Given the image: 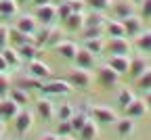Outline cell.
I'll return each instance as SVG.
<instances>
[{
  "label": "cell",
  "instance_id": "cell-1",
  "mask_svg": "<svg viewBox=\"0 0 151 140\" xmlns=\"http://www.w3.org/2000/svg\"><path fill=\"white\" fill-rule=\"evenodd\" d=\"M73 90V86L67 82V79H48V82H42L40 92L48 94V96H65Z\"/></svg>",
  "mask_w": 151,
  "mask_h": 140
},
{
  "label": "cell",
  "instance_id": "cell-2",
  "mask_svg": "<svg viewBox=\"0 0 151 140\" xmlns=\"http://www.w3.org/2000/svg\"><path fill=\"white\" fill-rule=\"evenodd\" d=\"M67 82H69L73 88H78V90H88V88H90V84H92L90 69H82V67H78V69L69 71Z\"/></svg>",
  "mask_w": 151,
  "mask_h": 140
},
{
  "label": "cell",
  "instance_id": "cell-3",
  "mask_svg": "<svg viewBox=\"0 0 151 140\" xmlns=\"http://www.w3.org/2000/svg\"><path fill=\"white\" fill-rule=\"evenodd\" d=\"M36 21H40L42 25H52L57 19H59V13H57V4L52 2H46V4H40V6H36Z\"/></svg>",
  "mask_w": 151,
  "mask_h": 140
},
{
  "label": "cell",
  "instance_id": "cell-4",
  "mask_svg": "<svg viewBox=\"0 0 151 140\" xmlns=\"http://www.w3.org/2000/svg\"><path fill=\"white\" fill-rule=\"evenodd\" d=\"M90 117H92L97 124H101V126H109V124H116V121H118L116 111L109 109V107H101V105L90 107Z\"/></svg>",
  "mask_w": 151,
  "mask_h": 140
},
{
  "label": "cell",
  "instance_id": "cell-5",
  "mask_svg": "<svg viewBox=\"0 0 151 140\" xmlns=\"http://www.w3.org/2000/svg\"><path fill=\"white\" fill-rule=\"evenodd\" d=\"M132 48L130 44V40L126 36H120V38H109L107 42H105V50L109 54H128Z\"/></svg>",
  "mask_w": 151,
  "mask_h": 140
},
{
  "label": "cell",
  "instance_id": "cell-6",
  "mask_svg": "<svg viewBox=\"0 0 151 140\" xmlns=\"http://www.w3.org/2000/svg\"><path fill=\"white\" fill-rule=\"evenodd\" d=\"M97 77H99V84H101L103 88H113V86H116V84L120 82V73H118L116 69H111L107 63L99 67Z\"/></svg>",
  "mask_w": 151,
  "mask_h": 140
},
{
  "label": "cell",
  "instance_id": "cell-7",
  "mask_svg": "<svg viewBox=\"0 0 151 140\" xmlns=\"http://www.w3.org/2000/svg\"><path fill=\"white\" fill-rule=\"evenodd\" d=\"M21 111V105L15 103L11 96L0 98V119L2 121H9V119H15V115Z\"/></svg>",
  "mask_w": 151,
  "mask_h": 140
},
{
  "label": "cell",
  "instance_id": "cell-8",
  "mask_svg": "<svg viewBox=\"0 0 151 140\" xmlns=\"http://www.w3.org/2000/svg\"><path fill=\"white\" fill-rule=\"evenodd\" d=\"M147 111H149V107H147V103H145V98H132V101L124 107V113H126V117H132V119H137V117H143V115H147Z\"/></svg>",
  "mask_w": 151,
  "mask_h": 140
},
{
  "label": "cell",
  "instance_id": "cell-9",
  "mask_svg": "<svg viewBox=\"0 0 151 140\" xmlns=\"http://www.w3.org/2000/svg\"><path fill=\"white\" fill-rule=\"evenodd\" d=\"M73 61H76V65L82 67V69H92L94 65H97V56H94V52H90L88 48L82 46V48H78Z\"/></svg>",
  "mask_w": 151,
  "mask_h": 140
},
{
  "label": "cell",
  "instance_id": "cell-10",
  "mask_svg": "<svg viewBox=\"0 0 151 140\" xmlns=\"http://www.w3.org/2000/svg\"><path fill=\"white\" fill-rule=\"evenodd\" d=\"M124 23V29H126V36H139L143 31V17L139 15H128L124 19H120Z\"/></svg>",
  "mask_w": 151,
  "mask_h": 140
},
{
  "label": "cell",
  "instance_id": "cell-11",
  "mask_svg": "<svg viewBox=\"0 0 151 140\" xmlns=\"http://www.w3.org/2000/svg\"><path fill=\"white\" fill-rule=\"evenodd\" d=\"M32 124H34V113H32V111L23 109V111H19V113L15 115V130H17L19 134H25V132L32 128Z\"/></svg>",
  "mask_w": 151,
  "mask_h": 140
},
{
  "label": "cell",
  "instance_id": "cell-12",
  "mask_svg": "<svg viewBox=\"0 0 151 140\" xmlns=\"http://www.w3.org/2000/svg\"><path fill=\"white\" fill-rule=\"evenodd\" d=\"M107 65L111 69H116L120 75L122 73H128V69H130V56L128 54H109Z\"/></svg>",
  "mask_w": 151,
  "mask_h": 140
},
{
  "label": "cell",
  "instance_id": "cell-13",
  "mask_svg": "<svg viewBox=\"0 0 151 140\" xmlns=\"http://www.w3.org/2000/svg\"><path fill=\"white\" fill-rule=\"evenodd\" d=\"M55 111L57 109H55L50 98H40V101L36 103V113H38V117H40L42 121H50L55 117Z\"/></svg>",
  "mask_w": 151,
  "mask_h": 140
},
{
  "label": "cell",
  "instance_id": "cell-14",
  "mask_svg": "<svg viewBox=\"0 0 151 140\" xmlns=\"http://www.w3.org/2000/svg\"><path fill=\"white\" fill-rule=\"evenodd\" d=\"M55 52L59 54L61 59H67V61H73L76 52H78V46H76L73 42H69V40H61V42L55 44Z\"/></svg>",
  "mask_w": 151,
  "mask_h": 140
},
{
  "label": "cell",
  "instance_id": "cell-15",
  "mask_svg": "<svg viewBox=\"0 0 151 140\" xmlns=\"http://www.w3.org/2000/svg\"><path fill=\"white\" fill-rule=\"evenodd\" d=\"M29 75H34V77H38V79H48L50 77V67L44 63V61H40V59H34V61H29Z\"/></svg>",
  "mask_w": 151,
  "mask_h": 140
},
{
  "label": "cell",
  "instance_id": "cell-16",
  "mask_svg": "<svg viewBox=\"0 0 151 140\" xmlns=\"http://www.w3.org/2000/svg\"><path fill=\"white\" fill-rule=\"evenodd\" d=\"M103 29H105V36H107V38H120V36H126L124 23L120 21V19H107L105 25H103ZM126 38H128V36H126Z\"/></svg>",
  "mask_w": 151,
  "mask_h": 140
},
{
  "label": "cell",
  "instance_id": "cell-17",
  "mask_svg": "<svg viewBox=\"0 0 151 140\" xmlns=\"http://www.w3.org/2000/svg\"><path fill=\"white\" fill-rule=\"evenodd\" d=\"M38 50H40V46H38L34 40L21 44V46H17V52H19V56H21V61H27V63L34 61V59H38Z\"/></svg>",
  "mask_w": 151,
  "mask_h": 140
},
{
  "label": "cell",
  "instance_id": "cell-18",
  "mask_svg": "<svg viewBox=\"0 0 151 140\" xmlns=\"http://www.w3.org/2000/svg\"><path fill=\"white\" fill-rule=\"evenodd\" d=\"M78 134H80V140H94L99 136V124L94 121L92 117H88L86 124L78 130Z\"/></svg>",
  "mask_w": 151,
  "mask_h": 140
},
{
  "label": "cell",
  "instance_id": "cell-19",
  "mask_svg": "<svg viewBox=\"0 0 151 140\" xmlns=\"http://www.w3.org/2000/svg\"><path fill=\"white\" fill-rule=\"evenodd\" d=\"M15 27H17V29H21V31H25V34H29V36H34L36 29H38L36 17H34V15H21V17L17 19Z\"/></svg>",
  "mask_w": 151,
  "mask_h": 140
},
{
  "label": "cell",
  "instance_id": "cell-20",
  "mask_svg": "<svg viewBox=\"0 0 151 140\" xmlns=\"http://www.w3.org/2000/svg\"><path fill=\"white\" fill-rule=\"evenodd\" d=\"M134 48L145 54H151V29H143L139 36H134Z\"/></svg>",
  "mask_w": 151,
  "mask_h": 140
},
{
  "label": "cell",
  "instance_id": "cell-21",
  "mask_svg": "<svg viewBox=\"0 0 151 140\" xmlns=\"http://www.w3.org/2000/svg\"><path fill=\"white\" fill-rule=\"evenodd\" d=\"M32 40H34V38H32L29 34L17 29V27H9V44H13L15 48L21 46V44H25V42H32Z\"/></svg>",
  "mask_w": 151,
  "mask_h": 140
},
{
  "label": "cell",
  "instance_id": "cell-22",
  "mask_svg": "<svg viewBox=\"0 0 151 140\" xmlns=\"http://www.w3.org/2000/svg\"><path fill=\"white\" fill-rule=\"evenodd\" d=\"M0 52H2L4 61L9 63V67H11V69H19V65H21V56H19V52H17V48H15V46H4Z\"/></svg>",
  "mask_w": 151,
  "mask_h": 140
},
{
  "label": "cell",
  "instance_id": "cell-23",
  "mask_svg": "<svg viewBox=\"0 0 151 140\" xmlns=\"http://www.w3.org/2000/svg\"><path fill=\"white\" fill-rule=\"evenodd\" d=\"M65 27L69 31H78L84 27V11H73L67 19H65Z\"/></svg>",
  "mask_w": 151,
  "mask_h": 140
},
{
  "label": "cell",
  "instance_id": "cell-24",
  "mask_svg": "<svg viewBox=\"0 0 151 140\" xmlns=\"http://www.w3.org/2000/svg\"><path fill=\"white\" fill-rule=\"evenodd\" d=\"M107 21V17L103 15V11H92L88 15H84V25L86 27H103Z\"/></svg>",
  "mask_w": 151,
  "mask_h": 140
},
{
  "label": "cell",
  "instance_id": "cell-25",
  "mask_svg": "<svg viewBox=\"0 0 151 140\" xmlns=\"http://www.w3.org/2000/svg\"><path fill=\"white\" fill-rule=\"evenodd\" d=\"M116 130H118V136L120 138H128L132 132H134V121H132V117L118 119V121H116Z\"/></svg>",
  "mask_w": 151,
  "mask_h": 140
},
{
  "label": "cell",
  "instance_id": "cell-26",
  "mask_svg": "<svg viewBox=\"0 0 151 140\" xmlns=\"http://www.w3.org/2000/svg\"><path fill=\"white\" fill-rule=\"evenodd\" d=\"M17 86L19 88H23V90H40V86H42V79H38V77H34V75H21L17 79Z\"/></svg>",
  "mask_w": 151,
  "mask_h": 140
},
{
  "label": "cell",
  "instance_id": "cell-27",
  "mask_svg": "<svg viewBox=\"0 0 151 140\" xmlns=\"http://www.w3.org/2000/svg\"><path fill=\"white\" fill-rule=\"evenodd\" d=\"M147 67H149V65H147V59H145V56H134V59H130V69H128V73L137 79Z\"/></svg>",
  "mask_w": 151,
  "mask_h": 140
},
{
  "label": "cell",
  "instance_id": "cell-28",
  "mask_svg": "<svg viewBox=\"0 0 151 140\" xmlns=\"http://www.w3.org/2000/svg\"><path fill=\"white\" fill-rule=\"evenodd\" d=\"M88 117H90V109H86V111H73V115L69 117V121H71V128H73L76 134H78V130L86 124Z\"/></svg>",
  "mask_w": 151,
  "mask_h": 140
},
{
  "label": "cell",
  "instance_id": "cell-29",
  "mask_svg": "<svg viewBox=\"0 0 151 140\" xmlns=\"http://www.w3.org/2000/svg\"><path fill=\"white\" fill-rule=\"evenodd\" d=\"M113 13H116V19H124L128 15H134V6H132L130 0L128 2H118L113 4Z\"/></svg>",
  "mask_w": 151,
  "mask_h": 140
},
{
  "label": "cell",
  "instance_id": "cell-30",
  "mask_svg": "<svg viewBox=\"0 0 151 140\" xmlns=\"http://www.w3.org/2000/svg\"><path fill=\"white\" fill-rule=\"evenodd\" d=\"M50 31H52V25H44L42 29H36V34H34V42L40 46V48H44L46 42H48V38H50Z\"/></svg>",
  "mask_w": 151,
  "mask_h": 140
},
{
  "label": "cell",
  "instance_id": "cell-31",
  "mask_svg": "<svg viewBox=\"0 0 151 140\" xmlns=\"http://www.w3.org/2000/svg\"><path fill=\"white\" fill-rule=\"evenodd\" d=\"M9 96L13 98L15 103H19V105H25V103H27V98H29L27 90H23V88H19V86H13V88L9 90Z\"/></svg>",
  "mask_w": 151,
  "mask_h": 140
},
{
  "label": "cell",
  "instance_id": "cell-32",
  "mask_svg": "<svg viewBox=\"0 0 151 140\" xmlns=\"http://www.w3.org/2000/svg\"><path fill=\"white\" fill-rule=\"evenodd\" d=\"M84 48H88L94 54H99L101 50H105V42H103L101 38H86L84 40Z\"/></svg>",
  "mask_w": 151,
  "mask_h": 140
},
{
  "label": "cell",
  "instance_id": "cell-33",
  "mask_svg": "<svg viewBox=\"0 0 151 140\" xmlns=\"http://www.w3.org/2000/svg\"><path fill=\"white\" fill-rule=\"evenodd\" d=\"M0 15L2 17H15L17 15V2L15 0H0Z\"/></svg>",
  "mask_w": 151,
  "mask_h": 140
},
{
  "label": "cell",
  "instance_id": "cell-34",
  "mask_svg": "<svg viewBox=\"0 0 151 140\" xmlns=\"http://www.w3.org/2000/svg\"><path fill=\"white\" fill-rule=\"evenodd\" d=\"M132 98H134V94H132V90L128 88V86H122L120 88V92H118V105L124 109L130 101H132Z\"/></svg>",
  "mask_w": 151,
  "mask_h": 140
},
{
  "label": "cell",
  "instance_id": "cell-35",
  "mask_svg": "<svg viewBox=\"0 0 151 140\" xmlns=\"http://www.w3.org/2000/svg\"><path fill=\"white\" fill-rule=\"evenodd\" d=\"M137 82H139V88H141V90H145V92L151 90V69H149V67L137 77Z\"/></svg>",
  "mask_w": 151,
  "mask_h": 140
},
{
  "label": "cell",
  "instance_id": "cell-36",
  "mask_svg": "<svg viewBox=\"0 0 151 140\" xmlns=\"http://www.w3.org/2000/svg\"><path fill=\"white\" fill-rule=\"evenodd\" d=\"M71 115H73V107H71V105H67V103H63L59 109L55 111V117L59 119V121H61V119H69Z\"/></svg>",
  "mask_w": 151,
  "mask_h": 140
},
{
  "label": "cell",
  "instance_id": "cell-37",
  "mask_svg": "<svg viewBox=\"0 0 151 140\" xmlns=\"http://www.w3.org/2000/svg\"><path fill=\"white\" fill-rule=\"evenodd\" d=\"M86 4L92 9V11H107L111 9V0H86Z\"/></svg>",
  "mask_w": 151,
  "mask_h": 140
},
{
  "label": "cell",
  "instance_id": "cell-38",
  "mask_svg": "<svg viewBox=\"0 0 151 140\" xmlns=\"http://www.w3.org/2000/svg\"><path fill=\"white\" fill-rule=\"evenodd\" d=\"M57 13H59V19H61V21H65V19L73 13V11H71V4H69V0H65V2H61V4H57Z\"/></svg>",
  "mask_w": 151,
  "mask_h": 140
},
{
  "label": "cell",
  "instance_id": "cell-39",
  "mask_svg": "<svg viewBox=\"0 0 151 140\" xmlns=\"http://www.w3.org/2000/svg\"><path fill=\"white\" fill-rule=\"evenodd\" d=\"M57 134H59V136H69V134H73V128H71V121H69V119H61V121H59V126H57Z\"/></svg>",
  "mask_w": 151,
  "mask_h": 140
},
{
  "label": "cell",
  "instance_id": "cell-40",
  "mask_svg": "<svg viewBox=\"0 0 151 140\" xmlns=\"http://www.w3.org/2000/svg\"><path fill=\"white\" fill-rule=\"evenodd\" d=\"M82 34H84V40L86 38H101L103 34H105V29L103 27H82Z\"/></svg>",
  "mask_w": 151,
  "mask_h": 140
},
{
  "label": "cell",
  "instance_id": "cell-41",
  "mask_svg": "<svg viewBox=\"0 0 151 140\" xmlns=\"http://www.w3.org/2000/svg\"><path fill=\"white\" fill-rule=\"evenodd\" d=\"M11 90V77L9 73H0V94H9Z\"/></svg>",
  "mask_w": 151,
  "mask_h": 140
},
{
  "label": "cell",
  "instance_id": "cell-42",
  "mask_svg": "<svg viewBox=\"0 0 151 140\" xmlns=\"http://www.w3.org/2000/svg\"><path fill=\"white\" fill-rule=\"evenodd\" d=\"M61 40H63V38H61V31H59V29H52V31H50V38H48V42H46V46H48V48H55V44L61 42Z\"/></svg>",
  "mask_w": 151,
  "mask_h": 140
},
{
  "label": "cell",
  "instance_id": "cell-43",
  "mask_svg": "<svg viewBox=\"0 0 151 140\" xmlns=\"http://www.w3.org/2000/svg\"><path fill=\"white\" fill-rule=\"evenodd\" d=\"M141 17L151 19V0H141Z\"/></svg>",
  "mask_w": 151,
  "mask_h": 140
},
{
  "label": "cell",
  "instance_id": "cell-44",
  "mask_svg": "<svg viewBox=\"0 0 151 140\" xmlns=\"http://www.w3.org/2000/svg\"><path fill=\"white\" fill-rule=\"evenodd\" d=\"M6 44H9V27L0 23V50H2Z\"/></svg>",
  "mask_w": 151,
  "mask_h": 140
},
{
  "label": "cell",
  "instance_id": "cell-45",
  "mask_svg": "<svg viewBox=\"0 0 151 140\" xmlns=\"http://www.w3.org/2000/svg\"><path fill=\"white\" fill-rule=\"evenodd\" d=\"M71 11H84V0H69Z\"/></svg>",
  "mask_w": 151,
  "mask_h": 140
},
{
  "label": "cell",
  "instance_id": "cell-46",
  "mask_svg": "<svg viewBox=\"0 0 151 140\" xmlns=\"http://www.w3.org/2000/svg\"><path fill=\"white\" fill-rule=\"evenodd\" d=\"M9 63L4 61V56H2V52H0V73H9Z\"/></svg>",
  "mask_w": 151,
  "mask_h": 140
},
{
  "label": "cell",
  "instance_id": "cell-47",
  "mask_svg": "<svg viewBox=\"0 0 151 140\" xmlns=\"http://www.w3.org/2000/svg\"><path fill=\"white\" fill-rule=\"evenodd\" d=\"M38 140H59V134H50V132H46V134H42L40 138H38Z\"/></svg>",
  "mask_w": 151,
  "mask_h": 140
},
{
  "label": "cell",
  "instance_id": "cell-48",
  "mask_svg": "<svg viewBox=\"0 0 151 140\" xmlns=\"http://www.w3.org/2000/svg\"><path fill=\"white\" fill-rule=\"evenodd\" d=\"M145 103H147V107L151 109V90H147V92H145Z\"/></svg>",
  "mask_w": 151,
  "mask_h": 140
},
{
  "label": "cell",
  "instance_id": "cell-49",
  "mask_svg": "<svg viewBox=\"0 0 151 140\" xmlns=\"http://www.w3.org/2000/svg\"><path fill=\"white\" fill-rule=\"evenodd\" d=\"M32 2H34L36 6H40V4H46V2H52V0H32Z\"/></svg>",
  "mask_w": 151,
  "mask_h": 140
},
{
  "label": "cell",
  "instance_id": "cell-50",
  "mask_svg": "<svg viewBox=\"0 0 151 140\" xmlns=\"http://www.w3.org/2000/svg\"><path fill=\"white\" fill-rule=\"evenodd\" d=\"M2 138H4V121L0 119V140H2Z\"/></svg>",
  "mask_w": 151,
  "mask_h": 140
},
{
  "label": "cell",
  "instance_id": "cell-51",
  "mask_svg": "<svg viewBox=\"0 0 151 140\" xmlns=\"http://www.w3.org/2000/svg\"><path fill=\"white\" fill-rule=\"evenodd\" d=\"M59 140H78V138H73V136L69 134V136H59Z\"/></svg>",
  "mask_w": 151,
  "mask_h": 140
},
{
  "label": "cell",
  "instance_id": "cell-52",
  "mask_svg": "<svg viewBox=\"0 0 151 140\" xmlns=\"http://www.w3.org/2000/svg\"><path fill=\"white\" fill-rule=\"evenodd\" d=\"M17 4H27V2H32V0H15Z\"/></svg>",
  "mask_w": 151,
  "mask_h": 140
},
{
  "label": "cell",
  "instance_id": "cell-53",
  "mask_svg": "<svg viewBox=\"0 0 151 140\" xmlns=\"http://www.w3.org/2000/svg\"><path fill=\"white\" fill-rule=\"evenodd\" d=\"M130 2H137V4H141V0H130Z\"/></svg>",
  "mask_w": 151,
  "mask_h": 140
}]
</instances>
